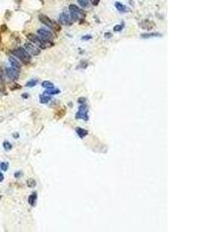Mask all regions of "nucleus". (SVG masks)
Returning <instances> with one entry per match:
<instances>
[{
	"label": "nucleus",
	"instance_id": "obj_1",
	"mask_svg": "<svg viewBox=\"0 0 206 232\" xmlns=\"http://www.w3.org/2000/svg\"><path fill=\"white\" fill-rule=\"evenodd\" d=\"M27 38L31 43L35 44L39 49H42V50H46V49L50 48L52 46H53V44L51 41L44 40V39H41L39 36H37L33 33L28 34Z\"/></svg>",
	"mask_w": 206,
	"mask_h": 232
},
{
	"label": "nucleus",
	"instance_id": "obj_2",
	"mask_svg": "<svg viewBox=\"0 0 206 232\" xmlns=\"http://www.w3.org/2000/svg\"><path fill=\"white\" fill-rule=\"evenodd\" d=\"M12 53L14 56H16V57L19 58L25 64H29L31 61V55L23 47L14 49L13 51H12Z\"/></svg>",
	"mask_w": 206,
	"mask_h": 232
},
{
	"label": "nucleus",
	"instance_id": "obj_3",
	"mask_svg": "<svg viewBox=\"0 0 206 232\" xmlns=\"http://www.w3.org/2000/svg\"><path fill=\"white\" fill-rule=\"evenodd\" d=\"M39 19L43 24H44L45 26H46L47 27H49L51 30L59 32L60 30V26L58 25L57 23H55L54 21H53L50 17H48L44 14H39Z\"/></svg>",
	"mask_w": 206,
	"mask_h": 232
},
{
	"label": "nucleus",
	"instance_id": "obj_4",
	"mask_svg": "<svg viewBox=\"0 0 206 232\" xmlns=\"http://www.w3.org/2000/svg\"><path fill=\"white\" fill-rule=\"evenodd\" d=\"M37 33L41 39L46 40V41H52L53 39V34L51 31L46 30L45 28H40L37 30Z\"/></svg>",
	"mask_w": 206,
	"mask_h": 232
},
{
	"label": "nucleus",
	"instance_id": "obj_5",
	"mask_svg": "<svg viewBox=\"0 0 206 232\" xmlns=\"http://www.w3.org/2000/svg\"><path fill=\"white\" fill-rule=\"evenodd\" d=\"M24 48L30 55L32 56H38L40 53V50L38 46L31 43V42H27L24 45Z\"/></svg>",
	"mask_w": 206,
	"mask_h": 232
},
{
	"label": "nucleus",
	"instance_id": "obj_6",
	"mask_svg": "<svg viewBox=\"0 0 206 232\" xmlns=\"http://www.w3.org/2000/svg\"><path fill=\"white\" fill-rule=\"evenodd\" d=\"M6 74L12 80H17L19 78V71L12 67L6 68Z\"/></svg>",
	"mask_w": 206,
	"mask_h": 232
},
{
	"label": "nucleus",
	"instance_id": "obj_7",
	"mask_svg": "<svg viewBox=\"0 0 206 232\" xmlns=\"http://www.w3.org/2000/svg\"><path fill=\"white\" fill-rule=\"evenodd\" d=\"M59 22L62 25L71 26L73 24V20L71 18L70 14L67 13V12H62L59 16Z\"/></svg>",
	"mask_w": 206,
	"mask_h": 232
},
{
	"label": "nucleus",
	"instance_id": "obj_8",
	"mask_svg": "<svg viewBox=\"0 0 206 232\" xmlns=\"http://www.w3.org/2000/svg\"><path fill=\"white\" fill-rule=\"evenodd\" d=\"M76 118H82V119L87 120L88 119V116H87V107L86 104L81 105L79 108V111L76 115Z\"/></svg>",
	"mask_w": 206,
	"mask_h": 232
},
{
	"label": "nucleus",
	"instance_id": "obj_9",
	"mask_svg": "<svg viewBox=\"0 0 206 232\" xmlns=\"http://www.w3.org/2000/svg\"><path fill=\"white\" fill-rule=\"evenodd\" d=\"M9 60L12 67L20 71L21 68H22V66H21L20 62H19V60H17L16 58L13 57H9Z\"/></svg>",
	"mask_w": 206,
	"mask_h": 232
},
{
	"label": "nucleus",
	"instance_id": "obj_10",
	"mask_svg": "<svg viewBox=\"0 0 206 232\" xmlns=\"http://www.w3.org/2000/svg\"><path fill=\"white\" fill-rule=\"evenodd\" d=\"M37 197H38V195H37V192H33L31 195H30V197L28 198L29 204H30V206H32V207H35V206H36V204H37Z\"/></svg>",
	"mask_w": 206,
	"mask_h": 232
},
{
	"label": "nucleus",
	"instance_id": "obj_11",
	"mask_svg": "<svg viewBox=\"0 0 206 232\" xmlns=\"http://www.w3.org/2000/svg\"><path fill=\"white\" fill-rule=\"evenodd\" d=\"M161 37L162 35L159 33H142L141 34V37L142 39H149V38H153V37Z\"/></svg>",
	"mask_w": 206,
	"mask_h": 232
},
{
	"label": "nucleus",
	"instance_id": "obj_12",
	"mask_svg": "<svg viewBox=\"0 0 206 232\" xmlns=\"http://www.w3.org/2000/svg\"><path fill=\"white\" fill-rule=\"evenodd\" d=\"M115 7L117 9V11L120 12H122V13H124V12H127L129 11L128 8L125 6L124 5L122 4L121 2H115Z\"/></svg>",
	"mask_w": 206,
	"mask_h": 232
},
{
	"label": "nucleus",
	"instance_id": "obj_13",
	"mask_svg": "<svg viewBox=\"0 0 206 232\" xmlns=\"http://www.w3.org/2000/svg\"><path fill=\"white\" fill-rule=\"evenodd\" d=\"M69 11L70 12H76V13L80 14V15H82L83 12L79 8V6H77L76 5L74 4H71L69 6Z\"/></svg>",
	"mask_w": 206,
	"mask_h": 232
},
{
	"label": "nucleus",
	"instance_id": "obj_14",
	"mask_svg": "<svg viewBox=\"0 0 206 232\" xmlns=\"http://www.w3.org/2000/svg\"><path fill=\"white\" fill-rule=\"evenodd\" d=\"M60 91L57 88L53 87V88H50V89H46L44 91V94H47V95H50V94H60Z\"/></svg>",
	"mask_w": 206,
	"mask_h": 232
},
{
	"label": "nucleus",
	"instance_id": "obj_15",
	"mask_svg": "<svg viewBox=\"0 0 206 232\" xmlns=\"http://www.w3.org/2000/svg\"><path fill=\"white\" fill-rule=\"evenodd\" d=\"M76 132H77L78 136H80V138H83V137H85L88 134V132L86 129H81V128H77V129H76Z\"/></svg>",
	"mask_w": 206,
	"mask_h": 232
},
{
	"label": "nucleus",
	"instance_id": "obj_16",
	"mask_svg": "<svg viewBox=\"0 0 206 232\" xmlns=\"http://www.w3.org/2000/svg\"><path fill=\"white\" fill-rule=\"evenodd\" d=\"M50 99H51L50 96H49L47 94H43V95L40 96V98H39V101H40V102H41L42 104H46L50 101Z\"/></svg>",
	"mask_w": 206,
	"mask_h": 232
},
{
	"label": "nucleus",
	"instance_id": "obj_17",
	"mask_svg": "<svg viewBox=\"0 0 206 232\" xmlns=\"http://www.w3.org/2000/svg\"><path fill=\"white\" fill-rule=\"evenodd\" d=\"M42 87H45L46 89H50V88L54 87V84L50 81H49V80H45V81L42 83Z\"/></svg>",
	"mask_w": 206,
	"mask_h": 232
},
{
	"label": "nucleus",
	"instance_id": "obj_18",
	"mask_svg": "<svg viewBox=\"0 0 206 232\" xmlns=\"http://www.w3.org/2000/svg\"><path fill=\"white\" fill-rule=\"evenodd\" d=\"M77 2L82 8H87L89 6V0H77Z\"/></svg>",
	"mask_w": 206,
	"mask_h": 232
},
{
	"label": "nucleus",
	"instance_id": "obj_19",
	"mask_svg": "<svg viewBox=\"0 0 206 232\" xmlns=\"http://www.w3.org/2000/svg\"><path fill=\"white\" fill-rule=\"evenodd\" d=\"M26 185L28 186V187L33 188V187L37 186V182H36L34 179H29L26 181Z\"/></svg>",
	"mask_w": 206,
	"mask_h": 232
},
{
	"label": "nucleus",
	"instance_id": "obj_20",
	"mask_svg": "<svg viewBox=\"0 0 206 232\" xmlns=\"http://www.w3.org/2000/svg\"><path fill=\"white\" fill-rule=\"evenodd\" d=\"M2 146H3V148H4V150L6 151H10L12 149V145L8 141H5L3 144H2Z\"/></svg>",
	"mask_w": 206,
	"mask_h": 232
},
{
	"label": "nucleus",
	"instance_id": "obj_21",
	"mask_svg": "<svg viewBox=\"0 0 206 232\" xmlns=\"http://www.w3.org/2000/svg\"><path fill=\"white\" fill-rule=\"evenodd\" d=\"M37 82H38V80H37V79H32V80H30L26 84H25V87H34V86L37 85Z\"/></svg>",
	"mask_w": 206,
	"mask_h": 232
},
{
	"label": "nucleus",
	"instance_id": "obj_22",
	"mask_svg": "<svg viewBox=\"0 0 206 232\" xmlns=\"http://www.w3.org/2000/svg\"><path fill=\"white\" fill-rule=\"evenodd\" d=\"M0 92L6 94V84H5L4 78H0Z\"/></svg>",
	"mask_w": 206,
	"mask_h": 232
},
{
	"label": "nucleus",
	"instance_id": "obj_23",
	"mask_svg": "<svg viewBox=\"0 0 206 232\" xmlns=\"http://www.w3.org/2000/svg\"><path fill=\"white\" fill-rule=\"evenodd\" d=\"M9 163H7V162H2V163H0V169L2 171L6 172L8 169H9Z\"/></svg>",
	"mask_w": 206,
	"mask_h": 232
},
{
	"label": "nucleus",
	"instance_id": "obj_24",
	"mask_svg": "<svg viewBox=\"0 0 206 232\" xmlns=\"http://www.w3.org/2000/svg\"><path fill=\"white\" fill-rule=\"evenodd\" d=\"M23 176V173L22 171H17V172H16L14 173V177H15V178H16V179H19V178H21Z\"/></svg>",
	"mask_w": 206,
	"mask_h": 232
},
{
	"label": "nucleus",
	"instance_id": "obj_25",
	"mask_svg": "<svg viewBox=\"0 0 206 232\" xmlns=\"http://www.w3.org/2000/svg\"><path fill=\"white\" fill-rule=\"evenodd\" d=\"M122 29H123V26L118 24V25H116L114 27V32H120V31H121Z\"/></svg>",
	"mask_w": 206,
	"mask_h": 232
},
{
	"label": "nucleus",
	"instance_id": "obj_26",
	"mask_svg": "<svg viewBox=\"0 0 206 232\" xmlns=\"http://www.w3.org/2000/svg\"><path fill=\"white\" fill-rule=\"evenodd\" d=\"M21 88H22L21 85L18 84H15L13 86H12V87H10V90H11V91H16V90L21 89Z\"/></svg>",
	"mask_w": 206,
	"mask_h": 232
},
{
	"label": "nucleus",
	"instance_id": "obj_27",
	"mask_svg": "<svg viewBox=\"0 0 206 232\" xmlns=\"http://www.w3.org/2000/svg\"><path fill=\"white\" fill-rule=\"evenodd\" d=\"M90 39H92V36H90V35H86V36H83L81 38L82 40H89Z\"/></svg>",
	"mask_w": 206,
	"mask_h": 232
},
{
	"label": "nucleus",
	"instance_id": "obj_28",
	"mask_svg": "<svg viewBox=\"0 0 206 232\" xmlns=\"http://www.w3.org/2000/svg\"><path fill=\"white\" fill-rule=\"evenodd\" d=\"M92 4L94 5V6H96L97 5L100 3V0H90Z\"/></svg>",
	"mask_w": 206,
	"mask_h": 232
},
{
	"label": "nucleus",
	"instance_id": "obj_29",
	"mask_svg": "<svg viewBox=\"0 0 206 232\" xmlns=\"http://www.w3.org/2000/svg\"><path fill=\"white\" fill-rule=\"evenodd\" d=\"M142 23H144V24H145V25L147 26L146 23H145V21H143V22H142ZM148 25H151V23H150V22L148 23ZM141 28H143V29H144V30H147V27L146 26H141ZM151 28H152V26H149V27L147 28V30H150V29H151Z\"/></svg>",
	"mask_w": 206,
	"mask_h": 232
},
{
	"label": "nucleus",
	"instance_id": "obj_30",
	"mask_svg": "<svg viewBox=\"0 0 206 232\" xmlns=\"http://www.w3.org/2000/svg\"><path fill=\"white\" fill-rule=\"evenodd\" d=\"M4 175H3V173H2V172H0V183H2L3 180H4Z\"/></svg>",
	"mask_w": 206,
	"mask_h": 232
},
{
	"label": "nucleus",
	"instance_id": "obj_31",
	"mask_svg": "<svg viewBox=\"0 0 206 232\" xmlns=\"http://www.w3.org/2000/svg\"><path fill=\"white\" fill-rule=\"evenodd\" d=\"M7 30V26L6 25H2V26H1V30H2V32H5V31H6V30Z\"/></svg>",
	"mask_w": 206,
	"mask_h": 232
},
{
	"label": "nucleus",
	"instance_id": "obj_32",
	"mask_svg": "<svg viewBox=\"0 0 206 232\" xmlns=\"http://www.w3.org/2000/svg\"><path fill=\"white\" fill-rule=\"evenodd\" d=\"M12 136H13L15 139H18L19 137V134L18 132H15V133L12 134Z\"/></svg>",
	"mask_w": 206,
	"mask_h": 232
},
{
	"label": "nucleus",
	"instance_id": "obj_33",
	"mask_svg": "<svg viewBox=\"0 0 206 232\" xmlns=\"http://www.w3.org/2000/svg\"><path fill=\"white\" fill-rule=\"evenodd\" d=\"M22 97H23V98H27L28 97H29V95H28V94H23V95H22Z\"/></svg>",
	"mask_w": 206,
	"mask_h": 232
},
{
	"label": "nucleus",
	"instance_id": "obj_34",
	"mask_svg": "<svg viewBox=\"0 0 206 232\" xmlns=\"http://www.w3.org/2000/svg\"><path fill=\"white\" fill-rule=\"evenodd\" d=\"M1 41H2V37H1V33H0V44H1Z\"/></svg>",
	"mask_w": 206,
	"mask_h": 232
},
{
	"label": "nucleus",
	"instance_id": "obj_35",
	"mask_svg": "<svg viewBox=\"0 0 206 232\" xmlns=\"http://www.w3.org/2000/svg\"><path fill=\"white\" fill-rule=\"evenodd\" d=\"M2 195H0V201L2 200Z\"/></svg>",
	"mask_w": 206,
	"mask_h": 232
},
{
	"label": "nucleus",
	"instance_id": "obj_36",
	"mask_svg": "<svg viewBox=\"0 0 206 232\" xmlns=\"http://www.w3.org/2000/svg\"><path fill=\"white\" fill-rule=\"evenodd\" d=\"M0 122H1V121H0Z\"/></svg>",
	"mask_w": 206,
	"mask_h": 232
}]
</instances>
